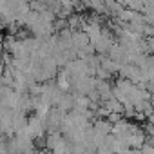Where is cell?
<instances>
[{
  "mask_svg": "<svg viewBox=\"0 0 154 154\" xmlns=\"http://www.w3.org/2000/svg\"><path fill=\"white\" fill-rule=\"evenodd\" d=\"M4 53H6V47H4V40L0 38V58L4 56Z\"/></svg>",
  "mask_w": 154,
  "mask_h": 154,
  "instance_id": "cell-2",
  "label": "cell"
},
{
  "mask_svg": "<svg viewBox=\"0 0 154 154\" xmlns=\"http://www.w3.org/2000/svg\"><path fill=\"white\" fill-rule=\"evenodd\" d=\"M56 85L62 89V91H67V89H71V84H72V76L65 71V69H62L60 72H58V76H56Z\"/></svg>",
  "mask_w": 154,
  "mask_h": 154,
  "instance_id": "cell-1",
  "label": "cell"
}]
</instances>
